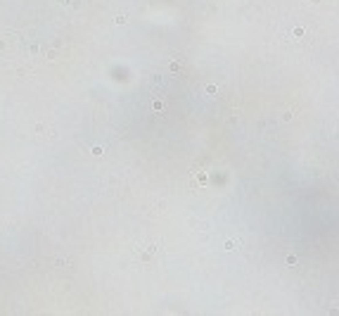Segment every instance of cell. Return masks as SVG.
I'll list each match as a JSON object with an SVG mask.
<instances>
[{
    "mask_svg": "<svg viewBox=\"0 0 339 316\" xmlns=\"http://www.w3.org/2000/svg\"><path fill=\"white\" fill-rule=\"evenodd\" d=\"M206 93H209V95H216V93H218V88H216L214 83H209V86H206Z\"/></svg>",
    "mask_w": 339,
    "mask_h": 316,
    "instance_id": "7a4b0ae2",
    "label": "cell"
},
{
    "mask_svg": "<svg viewBox=\"0 0 339 316\" xmlns=\"http://www.w3.org/2000/svg\"><path fill=\"white\" fill-rule=\"evenodd\" d=\"M235 247H237V240H235V243H232V240H228V243H225V250H235Z\"/></svg>",
    "mask_w": 339,
    "mask_h": 316,
    "instance_id": "277c9868",
    "label": "cell"
},
{
    "mask_svg": "<svg viewBox=\"0 0 339 316\" xmlns=\"http://www.w3.org/2000/svg\"><path fill=\"white\" fill-rule=\"evenodd\" d=\"M126 19H128L126 14H119V17H116V24H126Z\"/></svg>",
    "mask_w": 339,
    "mask_h": 316,
    "instance_id": "8992f818",
    "label": "cell"
},
{
    "mask_svg": "<svg viewBox=\"0 0 339 316\" xmlns=\"http://www.w3.org/2000/svg\"><path fill=\"white\" fill-rule=\"evenodd\" d=\"M161 107H164V100H161V98H159V100H154V109H157V112H159Z\"/></svg>",
    "mask_w": 339,
    "mask_h": 316,
    "instance_id": "3957f363",
    "label": "cell"
},
{
    "mask_svg": "<svg viewBox=\"0 0 339 316\" xmlns=\"http://www.w3.org/2000/svg\"><path fill=\"white\" fill-rule=\"evenodd\" d=\"M154 250H157V247H154V245H147V250H145V254H143V259H150L152 254H154Z\"/></svg>",
    "mask_w": 339,
    "mask_h": 316,
    "instance_id": "6da1fadb",
    "label": "cell"
},
{
    "mask_svg": "<svg viewBox=\"0 0 339 316\" xmlns=\"http://www.w3.org/2000/svg\"><path fill=\"white\" fill-rule=\"evenodd\" d=\"M287 264H289V266H294V264H296V257H294V254H289V257H287Z\"/></svg>",
    "mask_w": 339,
    "mask_h": 316,
    "instance_id": "5b68a950",
    "label": "cell"
},
{
    "mask_svg": "<svg viewBox=\"0 0 339 316\" xmlns=\"http://www.w3.org/2000/svg\"><path fill=\"white\" fill-rule=\"evenodd\" d=\"M74 0H62V5H71Z\"/></svg>",
    "mask_w": 339,
    "mask_h": 316,
    "instance_id": "52a82bcc",
    "label": "cell"
}]
</instances>
